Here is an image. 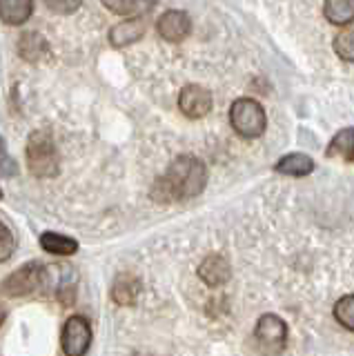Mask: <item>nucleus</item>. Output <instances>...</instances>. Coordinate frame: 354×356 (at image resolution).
<instances>
[{"label":"nucleus","instance_id":"obj_1","mask_svg":"<svg viewBox=\"0 0 354 356\" xmlns=\"http://www.w3.org/2000/svg\"><path fill=\"white\" fill-rule=\"evenodd\" d=\"M207 167L201 159L190 154L179 156L152 189V196L161 203H174V200H190L205 189Z\"/></svg>","mask_w":354,"mask_h":356},{"label":"nucleus","instance_id":"obj_2","mask_svg":"<svg viewBox=\"0 0 354 356\" xmlns=\"http://www.w3.org/2000/svg\"><path fill=\"white\" fill-rule=\"evenodd\" d=\"M27 165L29 172L38 178H51L58 174V149L54 145L51 134L45 129H38L27 140Z\"/></svg>","mask_w":354,"mask_h":356},{"label":"nucleus","instance_id":"obj_3","mask_svg":"<svg viewBox=\"0 0 354 356\" xmlns=\"http://www.w3.org/2000/svg\"><path fill=\"white\" fill-rule=\"evenodd\" d=\"M230 122L243 138H259L268 127V116L254 98H236L230 107Z\"/></svg>","mask_w":354,"mask_h":356},{"label":"nucleus","instance_id":"obj_4","mask_svg":"<svg viewBox=\"0 0 354 356\" xmlns=\"http://www.w3.org/2000/svg\"><path fill=\"white\" fill-rule=\"evenodd\" d=\"M254 341L263 356H281L287 341V325L276 314H263L254 330Z\"/></svg>","mask_w":354,"mask_h":356},{"label":"nucleus","instance_id":"obj_5","mask_svg":"<svg viewBox=\"0 0 354 356\" xmlns=\"http://www.w3.org/2000/svg\"><path fill=\"white\" fill-rule=\"evenodd\" d=\"M61 345L65 356H85L92 345V327L83 316H70L63 327Z\"/></svg>","mask_w":354,"mask_h":356},{"label":"nucleus","instance_id":"obj_6","mask_svg":"<svg viewBox=\"0 0 354 356\" xmlns=\"http://www.w3.org/2000/svg\"><path fill=\"white\" fill-rule=\"evenodd\" d=\"M42 276H45V270L40 263H27L5 278L3 289L7 296H25L42 285Z\"/></svg>","mask_w":354,"mask_h":356},{"label":"nucleus","instance_id":"obj_7","mask_svg":"<svg viewBox=\"0 0 354 356\" xmlns=\"http://www.w3.org/2000/svg\"><path fill=\"white\" fill-rule=\"evenodd\" d=\"M179 107L187 118H203L212 111V94L203 85H185L179 94Z\"/></svg>","mask_w":354,"mask_h":356},{"label":"nucleus","instance_id":"obj_8","mask_svg":"<svg viewBox=\"0 0 354 356\" xmlns=\"http://www.w3.org/2000/svg\"><path fill=\"white\" fill-rule=\"evenodd\" d=\"M156 31L163 40L168 42H181L190 36L192 31V20L190 16L185 14L181 9H170L159 18L156 22Z\"/></svg>","mask_w":354,"mask_h":356},{"label":"nucleus","instance_id":"obj_9","mask_svg":"<svg viewBox=\"0 0 354 356\" xmlns=\"http://www.w3.org/2000/svg\"><path fill=\"white\" fill-rule=\"evenodd\" d=\"M143 33H145V20L143 18H125L109 29V42H112V47L123 49V47H129L131 42L140 40Z\"/></svg>","mask_w":354,"mask_h":356},{"label":"nucleus","instance_id":"obj_10","mask_svg":"<svg viewBox=\"0 0 354 356\" xmlns=\"http://www.w3.org/2000/svg\"><path fill=\"white\" fill-rule=\"evenodd\" d=\"M230 261L225 259V256L220 254H212L207 256V259L198 265V278L209 285V287H218L230 281Z\"/></svg>","mask_w":354,"mask_h":356},{"label":"nucleus","instance_id":"obj_11","mask_svg":"<svg viewBox=\"0 0 354 356\" xmlns=\"http://www.w3.org/2000/svg\"><path fill=\"white\" fill-rule=\"evenodd\" d=\"M34 14V0H0V18L5 25H23Z\"/></svg>","mask_w":354,"mask_h":356},{"label":"nucleus","instance_id":"obj_12","mask_svg":"<svg viewBox=\"0 0 354 356\" xmlns=\"http://www.w3.org/2000/svg\"><path fill=\"white\" fill-rule=\"evenodd\" d=\"M274 170L279 174H285V176H307L314 172V161L309 159L307 154H301V152H294V154H287L283 159L274 165Z\"/></svg>","mask_w":354,"mask_h":356},{"label":"nucleus","instance_id":"obj_13","mask_svg":"<svg viewBox=\"0 0 354 356\" xmlns=\"http://www.w3.org/2000/svg\"><path fill=\"white\" fill-rule=\"evenodd\" d=\"M18 51H20V58L23 60L38 63L40 58L49 56V44L45 38L40 36V33L27 31V33H23V38L18 40Z\"/></svg>","mask_w":354,"mask_h":356},{"label":"nucleus","instance_id":"obj_14","mask_svg":"<svg viewBox=\"0 0 354 356\" xmlns=\"http://www.w3.org/2000/svg\"><path fill=\"white\" fill-rule=\"evenodd\" d=\"M101 3L114 11L118 16H127V18H143L145 14L154 9L156 0H101Z\"/></svg>","mask_w":354,"mask_h":356},{"label":"nucleus","instance_id":"obj_15","mask_svg":"<svg viewBox=\"0 0 354 356\" xmlns=\"http://www.w3.org/2000/svg\"><path fill=\"white\" fill-rule=\"evenodd\" d=\"M140 294V281L134 274H123L116 278L112 287V298L118 305H134Z\"/></svg>","mask_w":354,"mask_h":356},{"label":"nucleus","instance_id":"obj_16","mask_svg":"<svg viewBox=\"0 0 354 356\" xmlns=\"http://www.w3.org/2000/svg\"><path fill=\"white\" fill-rule=\"evenodd\" d=\"M323 16L330 25H350V22H354V0H325Z\"/></svg>","mask_w":354,"mask_h":356},{"label":"nucleus","instance_id":"obj_17","mask_svg":"<svg viewBox=\"0 0 354 356\" xmlns=\"http://www.w3.org/2000/svg\"><path fill=\"white\" fill-rule=\"evenodd\" d=\"M328 156L341 159L346 163H354V127L341 129L328 145Z\"/></svg>","mask_w":354,"mask_h":356},{"label":"nucleus","instance_id":"obj_18","mask_svg":"<svg viewBox=\"0 0 354 356\" xmlns=\"http://www.w3.org/2000/svg\"><path fill=\"white\" fill-rule=\"evenodd\" d=\"M40 248L49 254H56V256H72L79 252V243L70 236H63V234L45 232L40 236Z\"/></svg>","mask_w":354,"mask_h":356},{"label":"nucleus","instance_id":"obj_19","mask_svg":"<svg viewBox=\"0 0 354 356\" xmlns=\"http://www.w3.org/2000/svg\"><path fill=\"white\" fill-rule=\"evenodd\" d=\"M332 47H335V51H337V56H339L341 60L354 63V25H350L343 31H339Z\"/></svg>","mask_w":354,"mask_h":356},{"label":"nucleus","instance_id":"obj_20","mask_svg":"<svg viewBox=\"0 0 354 356\" xmlns=\"http://www.w3.org/2000/svg\"><path fill=\"white\" fill-rule=\"evenodd\" d=\"M335 318L341 323L343 327L354 332V294H348L337 300L335 305Z\"/></svg>","mask_w":354,"mask_h":356},{"label":"nucleus","instance_id":"obj_21","mask_svg":"<svg viewBox=\"0 0 354 356\" xmlns=\"http://www.w3.org/2000/svg\"><path fill=\"white\" fill-rule=\"evenodd\" d=\"M47 9H51L58 16H70L83 5V0H45Z\"/></svg>","mask_w":354,"mask_h":356},{"label":"nucleus","instance_id":"obj_22","mask_svg":"<svg viewBox=\"0 0 354 356\" xmlns=\"http://www.w3.org/2000/svg\"><path fill=\"white\" fill-rule=\"evenodd\" d=\"M14 248H16L14 234H12V229L7 227V222L3 220V245H0V259H3V261H7L9 256H12Z\"/></svg>","mask_w":354,"mask_h":356}]
</instances>
